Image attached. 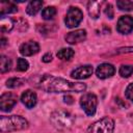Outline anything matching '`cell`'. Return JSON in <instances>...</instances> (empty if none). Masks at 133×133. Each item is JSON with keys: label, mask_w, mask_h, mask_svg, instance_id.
Returning a JSON list of instances; mask_svg holds the SVG:
<instances>
[{"label": "cell", "mask_w": 133, "mask_h": 133, "mask_svg": "<svg viewBox=\"0 0 133 133\" xmlns=\"http://www.w3.org/2000/svg\"><path fill=\"white\" fill-rule=\"evenodd\" d=\"M35 85L48 92H68V91H84L86 89L85 83L71 82L62 78L54 77L52 75H43L35 81Z\"/></svg>", "instance_id": "1"}, {"label": "cell", "mask_w": 133, "mask_h": 133, "mask_svg": "<svg viewBox=\"0 0 133 133\" xmlns=\"http://www.w3.org/2000/svg\"><path fill=\"white\" fill-rule=\"evenodd\" d=\"M28 127V122L20 115L1 116L0 118V130L1 132H9L23 130Z\"/></svg>", "instance_id": "2"}, {"label": "cell", "mask_w": 133, "mask_h": 133, "mask_svg": "<svg viewBox=\"0 0 133 133\" xmlns=\"http://www.w3.org/2000/svg\"><path fill=\"white\" fill-rule=\"evenodd\" d=\"M50 121H51L52 125L56 129H58V130H66V129H70L73 126L75 118L69 111L57 110V111H54L51 114Z\"/></svg>", "instance_id": "3"}, {"label": "cell", "mask_w": 133, "mask_h": 133, "mask_svg": "<svg viewBox=\"0 0 133 133\" xmlns=\"http://www.w3.org/2000/svg\"><path fill=\"white\" fill-rule=\"evenodd\" d=\"M113 129H114L113 119L106 116L90 125L86 133H113Z\"/></svg>", "instance_id": "4"}, {"label": "cell", "mask_w": 133, "mask_h": 133, "mask_svg": "<svg viewBox=\"0 0 133 133\" xmlns=\"http://www.w3.org/2000/svg\"><path fill=\"white\" fill-rule=\"evenodd\" d=\"M80 105L82 107V109L84 110V112L91 116L96 113L97 110V105H98V99L96 97V95L94 94H85L81 97L80 99Z\"/></svg>", "instance_id": "5"}, {"label": "cell", "mask_w": 133, "mask_h": 133, "mask_svg": "<svg viewBox=\"0 0 133 133\" xmlns=\"http://www.w3.org/2000/svg\"><path fill=\"white\" fill-rule=\"evenodd\" d=\"M83 19V14L82 11L78 8V7H70L68 12H66V16H65V19H64V23H65V26L69 27V28H75L77 27L81 21Z\"/></svg>", "instance_id": "6"}, {"label": "cell", "mask_w": 133, "mask_h": 133, "mask_svg": "<svg viewBox=\"0 0 133 133\" xmlns=\"http://www.w3.org/2000/svg\"><path fill=\"white\" fill-rule=\"evenodd\" d=\"M18 97L12 92H5L0 97V109L2 111H9L17 104Z\"/></svg>", "instance_id": "7"}, {"label": "cell", "mask_w": 133, "mask_h": 133, "mask_svg": "<svg viewBox=\"0 0 133 133\" xmlns=\"http://www.w3.org/2000/svg\"><path fill=\"white\" fill-rule=\"evenodd\" d=\"M116 30L122 34H128L133 30V18L131 16H123L118 19Z\"/></svg>", "instance_id": "8"}, {"label": "cell", "mask_w": 133, "mask_h": 133, "mask_svg": "<svg viewBox=\"0 0 133 133\" xmlns=\"http://www.w3.org/2000/svg\"><path fill=\"white\" fill-rule=\"evenodd\" d=\"M114 73H115V69L110 63H101L96 70V75L100 79L109 78V77L113 76Z\"/></svg>", "instance_id": "9"}, {"label": "cell", "mask_w": 133, "mask_h": 133, "mask_svg": "<svg viewBox=\"0 0 133 133\" xmlns=\"http://www.w3.org/2000/svg\"><path fill=\"white\" fill-rule=\"evenodd\" d=\"M39 51V46L36 42L29 41L20 46V53L24 56H31Z\"/></svg>", "instance_id": "10"}, {"label": "cell", "mask_w": 133, "mask_h": 133, "mask_svg": "<svg viewBox=\"0 0 133 133\" xmlns=\"http://www.w3.org/2000/svg\"><path fill=\"white\" fill-rule=\"evenodd\" d=\"M64 38L69 44H77L83 42L86 38V31L84 29H77L75 31L69 32Z\"/></svg>", "instance_id": "11"}, {"label": "cell", "mask_w": 133, "mask_h": 133, "mask_svg": "<svg viewBox=\"0 0 133 133\" xmlns=\"http://www.w3.org/2000/svg\"><path fill=\"white\" fill-rule=\"evenodd\" d=\"M92 71H94L92 66L89 64L81 65V66L75 69L74 71H72L71 76L75 79H86L92 74Z\"/></svg>", "instance_id": "12"}, {"label": "cell", "mask_w": 133, "mask_h": 133, "mask_svg": "<svg viewBox=\"0 0 133 133\" xmlns=\"http://www.w3.org/2000/svg\"><path fill=\"white\" fill-rule=\"evenodd\" d=\"M21 101L27 108H33L37 102L36 94L30 89L25 90L21 96Z\"/></svg>", "instance_id": "13"}, {"label": "cell", "mask_w": 133, "mask_h": 133, "mask_svg": "<svg viewBox=\"0 0 133 133\" xmlns=\"http://www.w3.org/2000/svg\"><path fill=\"white\" fill-rule=\"evenodd\" d=\"M42 6H43V1H31L28 3L26 7V12L30 16H34L38 12Z\"/></svg>", "instance_id": "14"}, {"label": "cell", "mask_w": 133, "mask_h": 133, "mask_svg": "<svg viewBox=\"0 0 133 133\" xmlns=\"http://www.w3.org/2000/svg\"><path fill=\"white\" fill-rule=\"evenodd\" d=\"M88 14L90 16V18L92 19H97L100 16V4L96 1H91L88 3Z\"/></svg>", "instance_id": "15"}, {"label": "cell", "mask_w": 133, "mask_h": 133, "mask_svg": "<svg viewBox=\"0 0 133 133\" xmlns=\"http://www.w3.org/2000/svg\"><path fill=\"white\" fill-rule=\"evenodd\" d=\"M74 56V50L71 48H62L57 52V57L61 60H70Z\"/></svg>", "instance_id": "16"}, {"label": "cell", "mask_w": 133, "mask_h": 133, "mask_svg": "<svg viewBox=\"0 0 133 133\" xmlns=\"http://www.w3.org/2000/svg\"><path fill=\"white\" fill-rule=\"evenodd\" d=\"M14 27V22L11 19L9 18H4L2 17L1 18V21H0V29L2 32H8L12 29Z\"/></svg>", "instance_id": "17"}, {"label": "cell", "mask_w": 133, "mask_h": 133, "mask_svg": "<svg viewBox=\"0 0 133 133\" xmlns=\"http://www.w3.org/2000/svg\"><path fill=\"white\" fill-rule=\"evenodd\" d=\"M10 66H11V60L6 56L1 55V57H0V71H1V73H5V72L9 71Z\"/></svg>", "instance_id": "18"}, {"label": "cell", "mask_w": 133, "mask_h": 133, "mask_svg": "<svg viewBox=\"0 0 133 133\" xmlns=\"http://www.w3.org/2000/svg\"><path fill=\"white\" fill-rule=\"evenodd\" d=\"M56 15V8L53 6H48L43 9L42 17L44 20H52Z\"/></svg>", "instance_id": "19"}, {"label": "cell", "mask_w": 133, "mask_h": 133, "mask_svg": "<svg viewBox=\"0 0 133 133\" xmlns=\"http://www.w3.org/2000/svg\"><path fill=\"white\" fill-rule=\"evenodd\" d=\"M116 6L118 7V9L121 10H125V11H131L133 9V2L129 1V0H118L116 2Z\"/></svg>", "instance_id": "20"}, {"label": "cell", "mask_w": 133, "mask_h": 133, "mask_svg": "<svg viewBox=\"0 0 133 133\" xmlns=\"http://www.w3.org/2000/svg\"><path fill=\"white\" fill-rule=\"evenodd\" d=\"M118 73H119V75L122 76V77H124V78H128V77H130L131 75H132V73H133V65H130V64H124V65H122L121 68H119V71H118Z\"/></svg>", "instance_id": "21"}, {"label": "cell", "mask_w": 133, "mask_h": 133, "mask_svg": "<svg viewBox=\"0 0 133 133\" xmlns=\"http://www.w3.org/2000/svg\"><path fill=\"white\" fill-rule=\"evenodd\" d=\"M23 83H24V80L21 78H10L6 81V86L9 88H16L23 85Z\"/></svg>", "instance_id": "22"}, {"label": "cell", "mask_w": 133, "mask_h": 133, "mask_svg": "<svg viewBox=\"0 0 133 133\" xmlns=\"http://www.w3.org/2000/svg\"><path fill=\"white\" fill-rule=\"evenodd\" d=\"M3 6L4 7L1 8V17H3L5 14H11V12H16L18 10L17 6L14 5L12 3H4Z\"/></svg>", "instance_id": "23"}, {"label": "cell", "mask_w": 133, "mask_h": 133, "mask_svg": "<svg viewBox=\"0 0 133 133\" xmlns=\"http://www.w3.org/2000/svg\"><path fill=\"white\" fill-rule=\"evenodd\" d=\"M29 63L25 58H19L17 60V70L20 72H25L28 70Z\"/></svg>", "instance_id": "24"}, {"label": "cell", "mask_w": 133, "mask_h": 133, "mask_svg": "<svg viewBox=\"0 0 133 133\" xmlns=\"http://www.w3.org/2000/svg\"><path fill=\"white\" fill-rule=\"evenodd\" d=\"M125 95H126V98L128 100H130L131 102H133V83H130L127 86L126 91H125Z\"/></svg>", "instance_id": "25"}, {"label": "cell", "mask_w": 133, "mask_h": 133, "mask_svg": "<svg viewBox=\"0 0 133 133\" xmlns=\"http://www.w3.org/2000/svg\"><path fill=\"white\" fill-rule=\"evenodd\" d=\"M105 14L106 16H108L110 19L113 18V9H112V5L111 4H107L105 7Z\"/></svg>", "instance_id": "26"}, {"label": "cell", "mask_w": 133, "mask_h": 133, "mask_svg": "<svg viewBox=\"0 0 133 133\" xmlns=\"http://www.w3.org/2000/svg\"><path fill=\"white\" fill-rule=\"evenodd\" d=\"M52 60V54L51 53H46L43 56V61L44 62H50Z\"/></svg>", "instance_id": "27"}, {"label": "cell", "mask_w": 133, "mask_h": 133, "mask_svg": "<svg viewBox=\"0 0 133 133\" xmlns=\"http://www.w3.org/2000/svg\"><path fill=\"white\" fill-rule=\"evenodd\" d=\"M63 100H64L65 103H70V104L73 103V101H72L73 99H72V97H70V96H65V97L63 98Z\"/></svg>", "instance_id": "28"}, {"label": "cell", "mask_w": 133, "mask_h": 133, "mask_svg": "<svg viewBox=\"0 0 133 133\" xmlns=\"http://www.w3.org/2000/svg\"><path fill=\"white\" fill-rule=\"evenodd\" d=\"M5 43H6V39H5L4 37H2V38H1V46H4Z\"/></svg>", "instance_id": "29"}]
</instances>
